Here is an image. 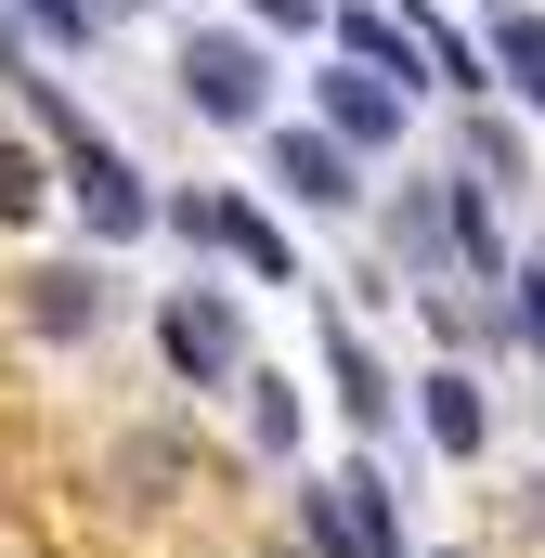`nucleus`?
I'll list each match as a JSON object with an SVG mask.
<instances>
[{
    "label": "nucleus",
    "mask_w": 545,
    "mask_h": 558,
    "mask_svg": "<svg viewBox=\"0 0 545 558\" xmlns=\"http://www.w3.org/2000/svg\"><path fill=\"white\" fill-rule=\"evenodd\" d=\"M247 26H286L299 39V26H325V0H247Z\"/></svg>",
    "instance_id": "nucleus-19"
},
{
    "label": "nucleus",
    "mask_w": 545,
    "mask_h": 558,
    "mask_svg": "<svg viewBox=\"0 0 545 558\" xmlns=\"http://www.w3.org/2000/svg\"><path fill=\"white\" fill-rule=\"evenodd\" d=\"M468 156H481V182H520V169H533V156H520V131H494V118L468 131Z\"/></svg>",
    "instance_id": "nucleus-18"
},
{
    "label": "nucleus",
    "mask_w": 545,
    "mask_h": 558,
    "mask_svg": "<svg viewBox=\"0 0 545 558\" xmlns=\"http://www.w3.org/2000/svg\"><path fill=\"white\" fill-rule=\"evenodd\" d=\"M234 403H247V441H261V454H299V390H286L272 364H247V377H234Z\"/></svg>",
    "instance_id": "nucleus-13"
},
{
    "label": "nucleus",
    "mask_w": 545,
    "mask_h": 558,
    "mask_svg": "<svg viewBox=\"0 0 545 558\" xmlns=\"http://www.w3.org/2000/svg\"><path fill=\"white\" fill-rule=\"evenodd\" d=\"M118 481L169 494V481H182V428H131V441H118Z\"/></svg>",
    "instance_id": "nucleus-15"
},
{
    "label": "nucleus",
    "mask_w": 545,
    "mask_h": 558,
    "mask_svg": "<svg viewBox=\"0 0 545 558\" xmlns=\"http://www.w3.org/2000/svg\"><path fill=\"white\" fill-rule=\"evenodd\" d=\"M415 428H428V454H455V468H468V454L494 441V403H481V377H468V364L415 377Z\"/></svg>",
    "instance_id": "nucleus-9"
},
{
    "label": "nucleus",
    "mask_w": 545,
    "mask_h": 558,
    "mask_svg": "<svg viewBox=\"0 0 545 558\" xmlns=\"http://www.w3.org/2000/svg\"><path fill=\"white\" fill-rule=\"evenodd\" d=\"M156 221H169L182 247H221V260H247L261 286H299V247L272 234L247 195H195V182H182V195H156Z\"/></svg>",
    "instance_id": "nucleus-4"
},
{
    "label": "nucleus",
    "mask_w": 545,
    "mask_h": 558,
    "mask_svg": "<svg viewBox=\"0 0 545 558\" xmlns=\"http://www.w3.org/2000/svg\"><path fill=\"white\" fill-rule=\"evenodd\" d=\"M92 13H143V0H92Z\"/></svg>",
    "instance_id": "nucleus-20"
},
{
    "label": "nucleus",
    "mask_w": 545,
    "mask_h": 558,
    "mask_svg": "<svg viewBox=\"0 0 545 558\" xmlns=\"http://www.w3.org/2000/svg\"><path fill=\"white\" fill-rule=\"evenodd\" d=\"M507 325L545 351V260H520V274H507Z\"/></svg>",
    "instance_id": "nucleus-17"
},
{
    "label": "nucleus",
    "mask_w": 545,
    "mask_h": 558,
    "mask_svg": "<svg viewBox=\"0 0 545 558\" xmlns=\"http://www.w3.org/2000/svg\"><path fill=\"white\" fill-rule=\"evenodd\" d=\"M39 156H52V182H65V195L92 208V234H118V247H131L143 221H156V195H143V169H131V156H118L105 131H65V143H39Z\"/></svg>",
    "instance_id": "nucleus-6"
},
{
    "label": "nucleus",
    "mask_w": 545,
    "mask_h": 558,
    "mask_svg": "<svg viewBox=\"0 0 545 558\" xmlns=\"http://www.w3.org/2000/svg\"><path fill=\"white\" fill-rule=\"evenodd\" d=\"M325 377H338V416H351V428H377V441L403 428V390L377 377V351L351 338V312H325Z\"/></svg>",
    "instance_id": "nucleus-8"
},
{
    "label": "nucleus",
    "mask_w": 545,
    "mask_h": 558,
    "mask_svg": "<svg viewBox=\"0 0 545 558\" xmlns=\"http://www.w3.org/2000/svg\"><path fill=\"white\" fill-rule=\"evenodd\" d=\"M13 13H26V26H39V39H65V52H78V39H92V26H105V13H92V0H13Z\"/></svg>",
    "instance_id": "nucleus-16"
},
{
    "label": "nucleus",
    "mask_w": 545,
    "mask_h": 558,
    "mask_svg": "<svg viewBox=\"0 0 545 558\" xmlns=\"http://www.w3.org/2000/svg\"><path fill=\"white\" fill-rule=\"evenodd\" d=\"M26 325H39V338H92V325H105V274H92V260H39V274H26Z\"/></svg>",
    "instance_id": "nucleus-10"
},
{
    "label": "nucleus",
    "mask_w": 545,
    "mask_h": 558,
    "mask_svg": "<svg viewBox=\"0 0 545 558\" xmlns=\"http://www.w3.org/2000/svg\"><path fill=\"white\" fill-rule=\"evenodd\" d=\"M299 558H403V507L377 468H325L299 494Z\"/></svg>",
    "instance_id": "nucleus-2"
},
{
    "label": "nucleus",
    "mask_w": 545,
    "mask_h": 558,
    "mask_svg": "<svg viewBox=\"0 0 545 558\" xmlns=\"http://www.w3.org/2000/svg\"><path fill=\"white\" fill-rule=\"evenodd\" d=\"M156 351H169V377H182V390H221V377H247V325H234V299H221V286H169V312H156Z\"/></svg>",
    "instance_id": "nucleus-5"
},
{
    "label": "nucleus",
    "mask_w": 545,
    "mask_h": 558,
    "mask_svg": "<svg viewBox=\"0 0 545 558\" xmlns=\"http://www.w3.org/2000/svg\"><path fill=\"white\" fill-rule=\"evenodd\" d=\"M39 195H52V156L0 131V221H39Z\"/></svg>",
    "instance_id": "nucleus-14"
},
{
    "label": "nucleus",
    "mask_w": 545,
    "mask_h": 558,
    "mask_svg": "<svg viewBox=\"0 0 545 558\" xmlns=\"http://www.w3.org/2000/svg\"><path fill=\"white\" fill-rule=\"evenodd\" d=\"M481 65H494V92L545 105V13H494V26H481Z\"/></svg>",
    "instance_id": "nucleus-11"
},
{
    "label": "nucleus",
    "mask_w": 545,
    "mask_h": 558,
    "mask_svg": "<svg viewBox=\"0 0 545 558\" xmlns=\"http://www.w3.org/2000/svg\"><path fill=\"white\" fill-rule=\"evenodd\" d=\"M261 182L286 195V208H325V221L364 208V156H351L338 131H312V118H272L261 131Z\"/></svg>",
    "instance_id": "nucleus-3"
},
{
    "label": "nucleus",
    "mask_w": 545,
    "mask_h": 558,
    "mask_svg": "<svg viewBox=\"0 0 545 558\" xmlns=\"http://www.w3.org/2000/svg\"><path fill=\"white\" fill-rule=\"evenodd\" d=\"M272 558H299V546H272Z\"/></svg>",
    "instance_id": "nucleus-22"
},
{
    "label": "nucleus",
    "mask_w": 545,
    "mask_h": 558,
    "mask_svg": "<svg viewBox=\"0 0 545 558\" xmlns=\"http://www.w3.org/2000/svg\"><path fill=\"white\" fill-rule=\"evenodd\" d=\"M312 131H338L351 156H390V143H403V92L364 78V65H325V78H312Z\"/></svg>",
    "instance_id": "nucleus-7"
},
{
    "label": "nucleus",
    "mask_w": 545,
    "mask_h": 558,
    "mask_svg": "<svg viewBox=\"0 0 545 558\" xmlns=\"http://www.w3.org/2000/svg\"><path fill=\"white\" fill-rule=\"evenodd\" d=\"M182 105L208 131H272V52L247 26H182Z\"/></svg>",
    "instance_id": "nucleus-1"
},
{
    "label": "nucleus",
    "mask_w": 545,
    "mask_h": 558,
    "mask_svg": "<svg viewBox=\"0 0 545 558\" xmlns=\"http://www.w3.org/2000/svg\"><path fill=\"white\" fill-rule=\"evenodd\" d=\"M428 558H455V546H428Z\"/></svg>",
    "instance_id": "nucleus-21"
},
{
    "label": "nucleus",
    "mask_w": 545,
    "mask_h": 558,
    "mask_svg": "<svg viewBox=\"0 0 545 558\" xmlns=\"http://www.w3.org/2000/svg\"><path fill=\"white\" fill-rule=\"evenodd\" d=\"M390 247L415 260V299H428V274L455 260V208H441V195H403V208H390Z\"/></svg>",
    "instance_id": "nucleus-12"
}]
</instances>
